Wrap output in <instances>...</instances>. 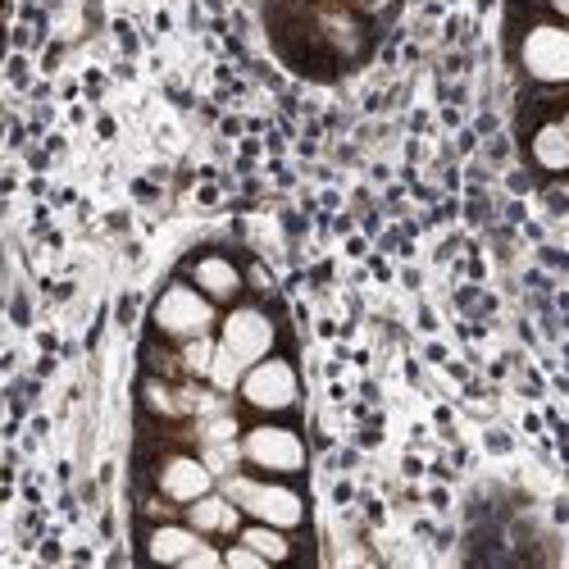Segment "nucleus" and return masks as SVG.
<instances>
[{
  "mask_svg": "<svg viewBox=\"0 0 569 569\" xmlns=\"http://www.w3.org/2000/svg\"><path fill=\"white\" fill-rule=\"evenodd\" d=\"M223 492L247 510V519H260V525H278V529H301L306 525V497L282 483V479H269V473H228L223 479Z\"/></svg>",
  "mask_w": 569,
  "mask_h": 569,
  "instance_id": "nucleus-1",
  "label": "nucleus"
},
{
  "mask_svg": "<svg viewBox=\"0 0 569 569\" xmlns=\"http://www.w3.org/2000/svg\"><path fill=\"white\" fill-rule=\"evenodd\" d=\"M219 301H210L197 282H169V288L160 292L156 310H151V323L156 333L169 338V342H192V338H206L210 328L219 323Z\"/></svg>",
  "mask_w": 569,
  "mask_h": 569,
  "instance_id": "nucleus-2",
  "label": "nucleus"
},
{
  "mask_svg": "<svg viewBox=\"0 0 569 569\" xmlns=\"http://www.w3.org/2000/svg\"><path fill=\"white\" fill-rule=\"evenodd\" d=\"M242 465L269 479H292L306 469V438L288 423H256L242 433Z\"/></svg>",
  "mask_w": 569,
  "mask_h": 569,
  "instance_id": "nucleus-3",
  "label": "nucleus"
},
{
  "mask_svg": "<svg viewBox=\"0 0 569 569\" xmlns=\"http://www.w3.org/2000/svg\"><path fill=\"white\" fill-rule=\"evenodd\" d=\"M237 397H242L251 410H260V415H282V410H292L301 401V378H297L292 360L264 356V360H256L242 373V388H237Z\"/></svg>",
  "mask_w": 569,
  "mask_h": 569,
  "instance_id": "nucleus-4",
  "label": "nucleus"
},
{
  "mask_svg": "<svg viewBox=\"0 0 569 569\" xmlns=\"http://www.w3.org/2000/svg\"><path fill=\"white\" fill-rule=\"evenodd\" d=\"M219 342L242 360V365H256L264 356H273L278 347V323L273 315H264L260 306H232L223 319H219Z\"/></svg>",
  "mask_w": 569,
  "mask_h": 569,
  "instance_id": "nucleus-5",
  "label": "nucleus"
},
{
  "mask_svg": "<svg viewBox=\"0 0 569 569\" xmlns=\"http://www.w3.org/2000/svg\"><path fill=\"white\" fill-rule=\"evenodd\" d=\"M519 64L533 82L560 87L569 82V28L565 23H533L519 41Z\"/></svg>",
  "mask_w": 569,
  "mask_h": 569,
  "instance_id": "nucleus-6",
  "label": "nucleus"
},
{
  "mask_svg": "<svg viewBox=\"0 0 569 569\" xmlns=\"http://www.w3.org/2000/svg\"><path fill=\"white\" fill-rule=\"evenodd\" d=\"M156 488H160V497H169L173 506L187 510L197 497L214 492V469H210V460H201L192 451H169L156 465Z\"/></svg>",
  "mask_w": 569,
  "mask_h": 569,
  "instance_id": "nucleus-7",
  "label": "nucleus"
},
{
  "mask_svg": "<svg viewBox=\"0 0 569 569\" xmlns=\"http://www.w3.org/2000/svg\"><path fill=\"white\" fill-rule=\"evenodd\" d=\"M242 506H237L228 492H206V497H197L192 506H187V525L192 529H201L206 538L210 533H242Z\"/></svg>",
  "mask_w": 569,
  "mask_h": 569,
  "instance_id": "nucleus-8",
  "label": "nucleus"
},
{
  "mask_svg": "<svg viewBox=\"0 0 569 569\" xmlns=\"http://www.w3.org/2000/svg\"><path fill=\"white\" fill-rule=\"evenodd\" d=\"M206 547V533L192 525H156L147 538V556L160 565H182L187 556H197Z\"/></svg>",
  "mask_w": 569,
  "mask_h": 569,
  "instance_id": "nucleus-9",
  "label": "nucleus"
},
{
  "mask_svg": "<svg viewBox=\"0 0 569 569\" xmlns=\"http://www.w3.org/2000/svg\"><path fill=\"white\" fill-rule=\"evenodd\" d=\"M192 282L210 301H237L242 297V269H237L228 256H201L192 264Z\"/></svg>",
  "mask_w": 569,
  "mask_h": 569,
  "instance_id": "nucleus-10",
  "label": "nucleus"
},
{
  "mask_svg": "<svg viewBox=\"0 0 569 569\" xmlns=\"http://www.w3.org/2000/svg\"><path fill=\"white\" fill-rule=\"evenodd\" d=\"M529 156H533V164L542 169V173H569V128L560 123V119H551V123H542L533 137H529Z\"/></svg>",
  "mask_w": 569,
  "mask_h": 569,
  "instance_id": "nucleus-11",
  "label": "nucleus"
},
{
  "mask_svg": "<svg viewBox=\"0 0 569 569\" xmlns=\"http://www.w3.org/2000/svg\"><path fill=\"white\" fill-rule=\"evenodd\" d=\"M242 538L247 547H256L269 565H278V560H288L292 556V542H288V529H278V525H260V519H251V525H242Z\"/></svg>",
  "mask_w": 569,
  "mask_h": 569,
  "instance_id": "nucleus-12",
  "label": "nucleus"
},
{
  "mask_svg": "<svg viewBox=\"0 0 569 569\" xmlns=\"http://www.w3.org/2000/svg\"><path fill=\"white\" fill-rule=\"evenodd\" d=\"M251 365H242V360H237L223 342H219V351H214V365H210V388H219V392H237V388H242V373H247Z\"/></svg>",
  "mask_w": 569,
  "mask_h": 569,
  "instance_id": "nucleus-13",
  "label": "nucleus"
},
{
  "mask_svg": "<svg viewBox=\"0 0 569 569\" xmlns=\"http://www.w3.org/2000/svg\"><path fill=\"white\" fill-rule=\"evenodd\" d=\"M214 351H219V338H192V342H182V351H178V365H182V373H192V378H206L210 373V365H214Z\"/></svg>",
  "mask_w": 569,
  "mask_h": 569,
  "instance_id": "nucleus-14",
  "label": "nucleus"
},
{
  "mask_svg": "<svg viewBox=\"0 0 569 569\" xmlns=\"http://www.w3.org/2000/svg\"><path fill=\"white\" fill-rule=\"evenodd\" d=\"M223 565H232V569H264L269 560H264L256 547H247L242 538H237V547H228V551H223Z\"/></svg>",
  "mask_w": 569,
  "mask_h": 569,
  "instance_id": "nucleus-15",
  "label": "nucleus"
},
{
  "mask_svg": "<svg viewBox=\"0 0 569 569\" xmlns=\"http://www.w3.org/2000/svg\"><path fill=\"white\" fill-rule=\"evenodd\" d=\"M201 565H223V551H219V547H201L197 556L182 560V569H201Z\"/></svg>",
  "mask_w": 569,
  "mask_h": 569,
  "instance_id": "nucleus-16",
  "label": "nucleus"
},
{
  "mask_svg": "<svg viewBox=\"0 0 569 569\" xmlns=\"http://www.w3.org/2000/svg\"><path fill=\"white\" fill-rule=\"evenodd\" d=\"M351 6H356L360 14H378V10H388L392 0H351Z\"/></svg>",
  "mask_w": 569,
  "mask_h": 569,
  "instance_id": "nucleus-17",
  "label": "nucleus"
},
{
  "mask_svg": "<svg viewBox=\"0 0 569 569\" xmlns=\"http://www.w3.org/2000/svg\"><path fill=\"white\" fill-rule=\"evenodd\" d=\"M551 10H556L565 23H569V0H551Z\"/></svg>",
  "mask_w": 569,
  "mask_h": 569,
  "instance_id": "nucleus-18",
  "label": "nucleus"
},
{
  "mask_svg": "<svg viewBox=\"0 0 569 569\" xmlns=\"http://www.w3.org/2000/svg\"><path fill=\"white\" fill-rule=\"evenodd\" d=\"M560 123H565V128H569V110H565V119H560Z\"/></svg>",
  "mask_w": 569,
  "mask_h": 569,
  "instance_id": "nucleus-19",
  "label": "nucleus"
}]
</instances>
